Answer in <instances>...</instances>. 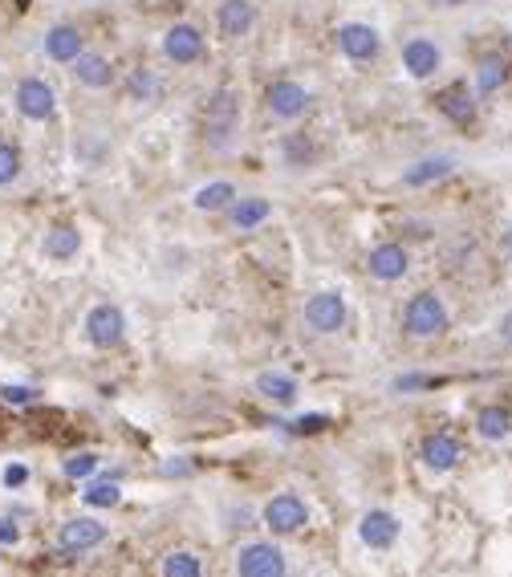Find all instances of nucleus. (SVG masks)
I'll use <instances>...</instances> for the list:
<instances>
[{
	"instance_id": "nucleus-7",
	"label": "nucleus",
	"mask_w": 512,
	"mask_h": 577,
	"mask_svg": "<svg viewBox=\"0 0 512 577\" xmlns=\"http://www.w3.org/2000/svg\"><path fill=\"white\" fill-rule=\"evenodd\" d=\"M265 106H268V114H273V118L297 122L301 114L309 110V89L297 86V81H289V78H281V81H273V86L265 89Z\"/></svg>"
},
{
	"instance_id": "nucleus-35",
	"label": "nucleus",
	"mask_w": 512,
	"mask_h": 577,
	"mask_svg": "<svg viewBox=\"0 0 512 577\" xmlns=\"http://www.w3.org/2000/svg\"><path fill=\"white\" fill-rule=\"evenodd\" d=\"M16 541H21V528L13 520H0V544H16Z\"/></svg>"
},
{
	"instance_id": "nucleus-17",
	"label": "nucleus",
	"mask_w": 512,
	"mask_h": 577,
	"mask_svg": "<svg viewBox=\"0 0 512 577\" xmlns=\"http://www.w3.org/2000/svg\"><path fill=\"white\" fill-rule=\"evenodd\" d=\"M419 460L427 463L431 471H451L455 463H460V443H455L451 435H443V431H435V435H427L419 443Z\"/></svg>"
},
{
	"instance_id": "nucleus-28",
	"label": "nucleus",
	"mask_w": 512,
	"mask_h": 577,
	"mask_svg": "<svg viewBox=\"0 0 512 577\" xmlns=\"http://www.w3.org/2000/svg\"><path fill=\"white\" fill-rule=\"evenodd\" d=\"M163 577H203V565H200L195 553L175 549V553H167V561H163Z\"/></svg>"
},
{
	"instance_id": "nucleus-14",
	"label": "nucleus",
	"mask_w": 512,
	"mask_h": 577,
	"mask_svg": "<svg viewBox=\"0 0 512 577\" xmlns=\"http://www.w3.org/2000/svg\"><path fill=\"white\" fill-rule=\"evenodd\" d=\"M358 536H362L370 549H390L395 536H398V517H395V512H386V508L366 512V517L358 520Z\"/></svg>"
},
{
	"instance_id": "nucleus-25",
	"label": "nucleus",
	"mask_w": 512,
	"mask_h": 577,
	"mask_svg": "<svg viewBox=\"0 0 512 577\" xmlns=\"http://www.w3.org/2000/svg\"><path fill=\"white\" fill-rule=\"evenodd\" d=\"M476 431L484 439H492V443H500V439H508V431H512V414L504 411V406H484V411L476 414Z\"/></svg>"
},
{
	"instance_id": "nucleus-31",
	"label": "nucleus",
	"mask_w": 512,
	"mask_h": 577,
	"mask_svg": "<svg viewBox=\"0 0 512 577\" xmlns=\"http://www.w3.org/2000/svg\"><path fill=\"white\" fill-rule=\"evenodd\" d=\"M159 78H154L151 70H135L130 73V94L138 98V102H151V98H159Z\"/></svg>"
},
{
	"instance_id": "nucleus-10",
	"label": "nucleus",
	"mask_w": 512,
	"mask_h": 577,
	"mask_svg": "<svg viewBox=\"0 0 512 577\" xmlns=\"http://www.w3.org/2000/svg\"><path fill=\"white\" fill-rule=\"evenodd\" d=\"M338 49L349 57V61H374V57H378V49H382V37H378V29H374V24L346 21L338 29Z\"/></svg>"
},
{
	"instance_id": "nucleus-18",
	"label": "nucleus",
	"mask_w": 512,
	"mask_h": 577,
	"mask_svg": "<svg viewBox=\"0 0 512 577\" xmlns=\"http://www.w3.org/2000/svg\"><path fill=\"white\" fill-rule=\"evenodd\" d=\"M268 216H273V203H268L265 195H244V200H232V208H228V219H232L236 232H252V228H260Z\"/></svg>"
},
{
	"instance_id": "nucleus-6",
	"label": "nucleus",
	"mask_w": 512,
	"mask_h": 577,
	"mask_svg": "<svg viewBox=\"0 0 512 577\" xmlns=\"http://www.w3.org/2000/svg\"><path fill=\"white\" fill-rule=\"evenodd\" d=\"M86 338H89V346H98V349L118 346V341L126 338V317H122V309L118 305H94L86 313Z\"/></svg>"
},
{
	"instance_id": "nucleus-22",
	"label": "nucleus",
	"mask_w": 512,
	"mask_h": 577,
	"mask_svg": "<svg viewBox=\"0 0 512 577\" xmlns=\"http://www.w3.org/2000/svg\"><path fill=\"white\" fill-rule=\"evenodd\" d=\"M81 252V232L73 224H53L45 232V256L49 260H73Z\"/></svg>"
},
{
	"instance_id": "nucleus-36",
	"label": "nucleus",
	"mask_w": 512,
	"mask_h": 577,
	"mask_svg": "<svg viewBox=\"0 0 512 577\" xmlns=\"http://www.w3.org/2000/svg\"><path fill=\"white\" fill-rule=\"evenodd\" d=\"M321 427H325V419H321V414H305V419L297 423V431H321Z\"/></svg>"
},
{
	"instance_id": "nucleus-13",
	"label": "nucleus",
	"mask_w": 512,
	"mask_h": 577,
	"mask_svg": "<svg viewBox=\"0 0 512 577\" xmlns=\"http://www.w3.org/2000/svg\"><path fill=\"white\" fill-rule=\"evenodd\" d=\"M86 53V37H81L73 24H53L45 33V57L57 65H73L78 57Z\"/></svg>"
},
{
	"instance_id": "nucleus-32",
	"label": "nucleus",
	"mask_w": 512,
	"mask_h": 577,
	"mask_svg": "<svg viewBox=\"0 0 512 577\" xmlns=\"http://www.w3.org/2000/svg\"><path fill=\"white\" fill-rule=\"evenodd\" d=\"M98 455L94 451H78V455H70V460H65V476L70 479H86V476H98Z\"/></svg>"
},
{
	"instance_id": "nucleus-38",
	"label": "nucleus",
	"mask_w": 512,
	"mask_h": 577,
	"mask_svg": "<svg viewBox=\"0 0 512 577\" xmlns=\"http://www.w3.org/2000/svg\"><path fill=\"white\" fill-rule=\"evenodd\" d=\"M187 468H191V463H167V468H163V471H167V476H183Z\"/></svg>"
},
{
	"instance_id": "nucleus-33",
	"label": "nucleus",
	"mask_w": 512,
	"mask_h": 577,
	"mask_svg": "<svg viewBox=\"0 0 512 577\" xmlns=\"http://www.w3.org/2000/svg\"><path fill=\"white\" fill-rule=\"evenodd\" d=\"M0 398L13 403V406H29L33 398H37V390H33V386H0Z\"/></svg>"
},
{
	"instance_id": "nucleus-19",
	"label": "nucleus",
	"mask_w": 512,
	"mask_h": 577,
	"mask_svg": "<svg viewBox=\"0 0 512 577\" xmlns=\"http://www.w3.org/2000/svg\"><path fill=\"white\" fill-rule=\"evenodd\" d=\"M451 171H455L451 154H427V159L411 163V167L403 171V183L406 187H427V183H435V179H447Z\"/></svg>"
},
{
	"instance_id": "nucleus-24",
	"label": "nucleus",
	"mask_w": 512,
	"mask_h": 577,
	"mask_svg": "<svg viewBox=\"0 0 512 577\" xmlns=\"http://www.w3.org/2000/svg\"><path fill=\"white\" fill-rule=\"evenodd\" d=\"M281 154H284V163H289V167L305 171V167H313V159H317V143L305 135V130H297V135L284 138Z\"/></svg>"
},
{
	"instance_id": "nucleus-21",
	"label": "nucleus",
	"mask_w": 512,
	"mask_h": 577,
	"mask_svg": "<svg viewBox=\"0 0 512 577\" xmlns=\"http://www.w3.org/2000/svg\"><path fill=\"white\" fill-rule=\"evenodd\" d=\"M439 110L447 114L451 122H460V126H468L471 118H476V98H471V89L463 86V81H455V86H447L443 94L435 98Z\"/></svg>"
},
{
	"instance_id": "nucleus-37",
	"label": "nucleus",
	"mask_w": 512,
	"mask_h": 577,
	"mask_svg": "<svg viewBox=\"0 0 512 577\" xmlns=\"http://www.w3.org/2000/svg\"><path fill=\"white\" fill-rule=\"evenodd\" d=\"M500 338H504V341H512V309L500 317Z\"/></svg>"
},
{
	"instance_id": "nucleus-16",
	"label": "nucleus",
	"mask_w": 512,
	"mask_h": 577,
	"mask_svg": "<svg viewBox=\"0 0 512 577\" xmlns=\"http://www.w3.org/2000/svg\"><path fill=\"white\" fill-rule=\"evenodd\" d=\"M406 268H411V256H406L403 244H378L370 252V276L374 281H403Z\"/></svg>"
},
{
	"instance_id": "nucleus-3",
	"label": "nucleus",
	"mask_w": 512,
	"mask_h": 577,
	"mask_svg": "<svg viewBox=\"0 0 512 577\" xmlns=\"http://www.w3.org/2000/svg\"><path fill=\"white\" fill-rule=\"evenodd\" d=\"M301 317H305V325L313 333H338L341 325H346L349 309H346V301H341V293L325 289V293H313V297L305 301Z\"/></svg>"
},
{
	"instance_id": "nucleus-27",
	"label": "nucleus",
	"mask_w": 512,
	"mask_h": 577,
	"mask_svg": "<svg viewBox=\"0 0 512 577\" xmlns=\"http://www.w3.org/2000/svg\"><path fill=\"white\" fill-rule=\"evenodd\" d=\"M256 390L265 398H273V403H281V406H289L293 398H297V382H293L289 374H260Z\"/></svg>"
},
{
	"instance_id": "nucleus-9",
	"label": "nucleus",
	"mask_w": 512,
	"mask_h": 577,
	"mask_svg": "<svg viewBox=\"0 0 512 577\" xmlns=\"http://www.w3.org/2000/svg\"><path fill=\"white\" fill-rule=\"evenodd\" d=\"M163 57H167L171 65H191L203 57V33L195 29V24L179 21L171 24L167 33H163Z\"/></svg>"
},
{
	"instance_id": "nucleus-8",
	"label": "nucleus",
	"mask_w": 512,
	"mask_h": 577,
	"mask_svg": "<svg viewBox=\"0 0 512 577\" xmlns=\"http://www.w3.org/2000/svg\"><path fill=\"white\" fill-rule=\"evenodd\" d=\"M309 520V508L305 500H301L297 492H276L273 500L265 504V525L273 528V533H297V528H305Z\"/></svg>"
},
{
	"instance_id": "nucleus-1",
	"label": "nucleus",
	"mask_w": 512,
	"mask_h": 577,
	"mask_svg": "<svg viewBox=\"0 0 512 577\" xmlns=\"http://www.w3.org/2000/svg\"><path fill=\"white\" fill-rule=\"evenodd\" d=\"M403 330L411 338H435L447 330V309L435 293H414L403 309Z\"/></svg>"
},
{
	"instance_id": "nucleus-12",
	"label": "nucleus",
	"mask_w": 512,
	"mask_h": 577,
	"mask_svg": "<svg viewBox=\"0 0 512 577\" xmlns=\"http://www.w3.org/2000/svg\"><path fill=\"white\" fill-rule=\"evenodd\" d=\"M98 541H106V525L94 517H78V520H65L61 533H57V549L61 553H81V549H94Z\"/></svg>"
},
{
	"instance_id": "nucleus-30",
	"label": "nucleus",
	"mask_w": 512,
	"mask_h": 577,
	"mask_svg": "<svg viewBox=\"0 0 512 577\" xmlns=\"http://www.w3.org/2000/svg\"><path fill=\"white\" fill-rule=\"evenodd\" d=\"M81 500H86L89 508H114V504H118V484H110V479H94V484L81 492Z\"/></svg>"
},
{
	"instance_id": "nucleus-26",
	"label": "nucleus",
	"mask_w": 512,
	"mask_h": 577,
	"mask_svg": "<svg viewBox=\"0 0 512 577\" xmlns=\"http://www.w3.org/2000/svg\"><path fill=\"white\" fill-rule=\"evenodd\" d=\"M232 200H236V187L224 183V179H216V183L200 187L191 203H195L200 211H228V208H232Z\"/></svg>"
},
{
	"instance_id": "nucleus-2",
	"label": "nucleus",
	"mask_w": 512,
	"mask_h": 577,
	"mask_svg": "<svg viewBox=\"0 0 512 577\" xmlns=\"http://www.w3.org/2000/svg\"><path fill=\"white\" fill-rule=\"evenodd\" d=\"M236 126H240V106H236V94L232 89H216L208 102V118H203V130H208V143L216 146H232L236 138Z\"/></svg>"
},
{
	"instance_id": "nucleus-29",
	"label": "nucleus",
	"mask_w": 512,
	"mask_h": 577,
	"mask_svg": "<svg viewBox=\"0 0 512 577\" xmlns=\"http://www.w3.org/2000/svg\"><path fill=\"white\" fill-rule=\"evenodd\" d=\"M21 167H24L21 146L8 143V138H0V187L16 183V179H21Z\"/></svg>"
},
{
	"instance_id": "nucleus-20",
	"label": "nucleus",
	"mask_w": 512,
	"mask_h": 577,
	"mask_svg": "<svg viewBox=\"0 0 512 577\" xmlns=\"http://www.w3.org/2000/svg\"><path fill=\"white\" fill-rule=\"evenodd\" d=\"M73 78L86 89H106V86H114V65L102 53H81L73 61Z\"/></svg>"
},
{
	"instance_id": "nucleus-11",
	"label": "nucleus",
	"mask_w": 512,
	"mask_h": 577,
	"mask_svg": "<svg viewBox=\"0 0 512 577\" xmlns=\"http://www.w3.org/2000/svg\"><path fill=\"white\" fill-rule=\"evenodd\" d=\"M439 65H443V49H439L431 37H411V41L403 45V70L411 73L414 81L435 78Z\"/></svg>"
},
{
	"instance_id": "nucleus-4",
	"label": "nucleus",
	"mask_w": 512,
	"mask_h": 577,
	"mask_svg": "<svg viewBox=\"0 0 512 577\" xmlns=\"http://www.w3.org/2000/svg\"><path fill=\"white\" fill-rule=\"evenodd\" d=\"M236 573L240 577H284V553L273 541H252L236 557Z\"/></svg>"
},
{
	"instance_id": "nucleus-23",
	"label": "nucleus",
	"mask_w": 512,
	"mask_h": 577,
	"mask_svg": "<svg viewBox=\"0 0 512 577\" xmlns=\"http://www.w3.org/2000/svg\"><path fill=\"white\" fill-rule=\"evenodd\" d=\"M504 81H508V61H504L500 53L479 57V65H476V94H496Z\"/></svg>"
},
{
	"instance_id": "nucleus-5",
	"label": "nucleus",
	"mask_w": 512,
	"mask_h": 577,
	"mask_svg": "<svg viewBox=\"0 0 512 577\" xmlns=\"http://www.w3.org/2000/svg\"><path fill=\"white\" fill-rule=\"evenodd\" d=\"M13 102H16V110H21V118H29V122H49L57 110V94L45 78H24L21 86H16Z\"/></svg>"
},
{
	"instance_id": "nucleus-15",
	"label": "nucleus",
	"mask_w": 512,
	"mask_h": 577,
	"mask_svg": "<svg viewBox=\"0 0 512 577\" xmlns=\"http://www.w3.org/2000/svg\"><path fill=\"white\" fill-rule=\"evenodd\" d=\"M252 21H256V5L252 0H224V5L216 8V29L219 37H244V33L252 29Z\"/></svg>"
},
{
	"instance_id": "nucleus-34",
	"label": "nucleus",
	"mask_w": 512,
	"mask_h": 577,
	"mask_svg": "<svg viewBox=\"0 0 512 577\" xmlns=\"http://www.w3.org/2000/svg\"><path fill=\"white\" fill-rule=\"evenodd\" d=\"M24 479H29V468H24V463H8L5 468V488H21Z\"/></svg>"
}]
</instances>
